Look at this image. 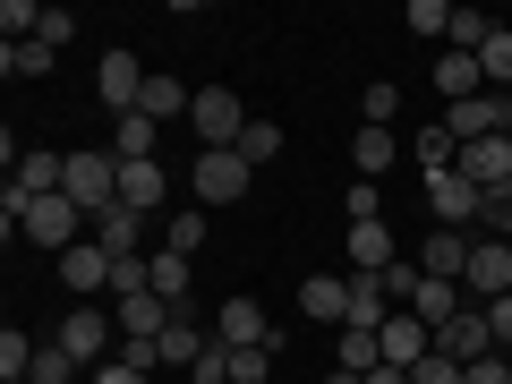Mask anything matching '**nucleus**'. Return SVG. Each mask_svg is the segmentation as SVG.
Segmentation results:
<instances>
[{
  "label": "nucleus",
  "instance_id": "obj_1",
  "mask_svg": "<svg viewBox=\"0 0 512 384\" xmlns=\"http://www.w3.org/2000/svg\"><path fill=\"white\" fill-rule=\"evenodd\" d=\"M0 214H9V231H18V239H35V248H52V256H69L77 239L94 231L69 197H0Z\"/></svg>",
  "mask_w": 512,
  "mask_h": 384
},
{
  "label": "nucleus",
  "instance_id": "obj_2",
  "mask_svg": "<svg viewBox=\"0 0 512 384\" xmlns=\"http://www.w3.org/2000/svg\"><path fill=\"white\" fill-rule=\"evenodd\" d=\"M60 197L77 205V214H111V205H120V154H69V188H60Z\"/></svg>",
  "mask_w": 512,
  "mask_h": 384
},
{
  "label": "nucleus",
  "instance_id": "obj_3",
  "mask_svg": "<svg viewBox=\"0 0 512 384\" xmlns=\"http://www.w3.org/2000/svg\"><path fill=\"white\" fill-rule=\"evenodd\" d=\"M188 128L205 137V154H231L239 137H248V103H239V94H222V86H197V111H188Z\"/></svg>",
  "mask_w": 512,
  "mask_h": 384
},
{
  "label": "nucleus",
  "instance_id": "obj_4",
  "mask_svg": "<svg viewBox=\"0 0 512 384\" xmlns=\"http://www.w3.org/2000/svg\"><path fill=\"white\" fill-rule=\"evenodd\" d=\"M461 291H470V308L512 299V239H478L470 231V274H461Z\"/></svg>",
  "mask_w": 512,
  "mask_h": 384
},
{
  "label": "nucleus",
  "instance_id": "obj_5",
  "mask_svg": "<svg viewBox=\"0 0 512 384\" xmlns=\"http://www.w3.org/2000/svg\"><path fill=\"white\" fill-rule=\"evenodd\" d=\"M111 333H120V325H111L103 308H69V316H60V333H52V342H60V350H69V359H77V367L94 376V367H111Z\"/></svg>",
  "mask_w": 512,
  "mask_h": 384
},
{
  "label": "nucleus",
  "instance_id": "obj_6",
  "mask_svg": "<svg viewBox=\"0 0 512 384\" xmlns=\"http://www.w3.org/2000/svg\"><path fill=\"white\" fill-rule=\"evenodd\" d=\"M146 60H137V52H103V60H94V103H111V111H120V120H128V111H137V103H146Z\"/></svg>",
  "mask_w": 512,
  "mask_h": 384
},
{
  "label": "nucleus",
  "instance_id": "obj_7",
  "mask_svg": "<svg viewBox=\"0 0 512 384\" xmlns=\"http://www.w3.org/2000/svg\"><path fill=\"white\" fill-rule=\"evenodd\" d=\"M478 205H487V188L461 180V171H436V180H427V214H436V231H478Z\"/></svg>",
  "mask_w": 512,
  "mask_h": 384
},
{
  "label": "nucleus",
  "instance_id": "obj_8",
  "mask_svg": "<svg viewBox=\"0 0 512 384\" xmlns=\"http://www.w3.org/2000/svg\"><path fill=\"white\" fill-rule=\"evenodd\" d=\"M453 146H478V137H512V94H470V103L444 111Z\"/></svg>",
  "mask_w": 512,
  "mask_h": 384
},
{
  "label": "nucleus",
  "instance_id": "obj_9",
  "mask_svg": "<svg viewBox=\"0 0 512 384\" xmlns=\"http://www.w3.org/2000/svg\"><path fill=\"white\" fill-rule=\"evenodd\" d=\"M248 180H256V171H248V154H197V205H205V214H214V205H239V197H248Z\"/></svg>",
  "mask_w": 512,
  "mask_h": 384
},
{
  "label": "nucleus",
  "instance_id": "obj_10",
  "mask_svg": "<svg viewBox=\"0 0 512 384\" xmlns=\"http://www.w3.org/2000/svg\"><path fill=\"white\" fill-rule=\"evenodd\" d=\"M154 231H163V222H146V214H137V205H111V214H94V248H103V256H146V239Z\"/></svg>",
  "mask_w": 512,
  "mask_h": 384
},
{
  "label": "nucleus",
  "instance_id": "obj_11",
  "mask_svg": "<svg viewBox=\"0 0 512 384\" xmlns=\"http://www.w3.org/2000/svg\"><path fill=\"white\" fill-rule=\"evenodd\" d=\"M376 350H384V367H419L427 350H436V333H427L410 308H393V316L376 325Z\"/></svg>",
  "mask_w": 512,
  "mask_h": 384
},
{
  "label": "nucleus",
  "instance_id": "obj_12",
  "mask_svg": "<svg viewBox=\"0 0 512 384\" xmlns=\"http://www.w3.org/2000/svg\"><path fill=\"white\" fill-rule=\"evenodd\" d=\"M111 265H120V256H103L94 239H77V248L60 256V282H69L77 299H103V291H111Z\"/></svg>",
  "mask_w": 512,
  "mask_h": 384
},
{
  "label": "nucleus",
  "instance_id": "obj_13",
  "mask_svg": "<svg viewBox=\"0 0 512 384\" xmlns=\"http://www.w3.org/2000/svg\"><path fill=\"white\" fill-rule=\"evenodd\" d=\"M69 188V154H18V171H9V197H60Z\"/></svg>",
  "mask_w": 512,
  "mask_h": 384
},
{
  "label": "nucleus",
  "instance_id": "obj_14",
  "mask_svg": "<svg viewBox=\"0 0 512 384\" xmlns=\"http://www.w3.org/2000/svg\"><path fill=\"white\" fill-rule=\"evenodd\" d=\"M436 350H444V359H461V367H470V359H487V350H495V325H487V308H461L453 325L436 333Z\"/></svg>",
  "mask_w": 512,
  "mask_h": 384
},
{
  "label": "nucleus",
  "instance_id": "obj_15",
  "mask_svg": "<svg viewBox=\"0 0 512 384\" xmlns=\"http://www.w3.org/2000/svg\"><path fill=\"white\" fill-rule=\"evenodd\" d=\"M299 316H316V325H350V274H308V282H299Z\"/></svg>",
  "mask_w": 512,
  "mask_h": 384
},
{
  "label": "nucleus",
  "instance_id": "obj_16",
  "mask_svg": "<svg viewBox=\"0 0 512 384\" xmlns=\"http://www.w3.org/2000/svg\"><path fill=\"white\" fill-rule=\"evenodd\" d=\"M461 180H478V188H512V137H478V146H461Z\"/></svg>",
  "mask_w": 512,
  "mask_h": 384
},
{
  "label": "nucleus",
  "instance_id": "obj_17",
  "mask_svg": "<svg viewBox=\"0 0 512 384\" xmlns=\"http://www.w3.org/2000/svg\"><path fill=\"white\" fill-rule=\"evenodd\" d=\"M171 316H180V308H171V299H120V308H111V325H120V342H163V325H171Z\"/></svg>",
  "mask_w": 512,
  "mask_h": 384
},
{
  "label": "nucleus",
  "instance_id": "obj_18",
  "mask_svg": "<svg viewBox=\"0 0 512 384\" xmlns=\"http://www.w3.org/2000/svg\"><path fill=\"white\" fill-rule=\"evenodd\" d=\"M214 342H231V350H256V342H282V333L265 325V308H256V299H222V325H214Z\"/></svg>",
  "mask_w": 512,
  "mask_h": 384
},
{
  "label": "nucleus",
  "instance_id": "obj_19",
  "mask_svg": "<svg viewBox=\"0 0 512 384\" xmlns=\"http://www.w3.org/2000/svg\"><path fill=\"white\" fill-rule=\"evenodd\" d=\"M163 197H171V171L163 163H120V205H137V214H163Z\"/></svg>",
  "mask_w": 512,
  "mask_h": 384
},
{
  "label": "nucleus",
  "instance_id": "obj_20",
  "mask_svg": "<svg viewBox=\"0 0 512 384\" xmlns=\"http://www.w3.org/2000/svg\"><path fill=\"white\" fill-rule=\"evenodd\" d=\"M419 274L461 282V274H470V231H427V248H419Z\"/></svg>",
  "mask_w": 512,
  "mask_h": 384
},
{
  "label": "nucleus",
  "instance_id": "obj_21",
  "mask_svg": "<svg viewBox=\"0 0 512 384\" xmlns=\"http://www.w3.org/2000/svg\"><path fill=\"white\" fill-rule=\"evenodd\" d=\"M137 111H146L154 128H163V120H188V111H197V86H180L171 69H154V77H146V103H137Z\"/></svg>",
  "mask_w": 512,
  "mask_h": 384
},
{
  "label": "nucleus",
  "instance_id": "obj_22",
  "mask_svg": "<svg viewBox=\"0 0 512 384\" xmlns=\"http://www.w3.org/2000/svg\"><path fill=\"white\" fill-rule=\"evenodd\" d=\"M402 256H393V231L384 222H350V274H393Z\"/></svg>",
  "mask_w": 512,
  "mask_h": 384
},
{
  "label": "nucleus",
  "instance_id": "obj_23",
  "mask_svg": "<svg viewBox=\"0 0 512 384\" xmlns=\"http://www.w3.org/2000/svg\"><path fill=\"white\" fill-rule=\"evenodd\" d=\"M436 94H444V111L470 103V94H487V77H478V52H436Z\"/></svg>",
  "mask_w": 512,
  "mask_h": 384
},
{
  "label": "nucleus",
  "instance_id": "obj_24",
  "mask_svg": "<svg viewBox=\"0 0 512 384\" xmlns=\"http://www.w3.org/2000/svg\"><path fill=\"white\" fill-rule=\"evenodd\" d=\"M154 350H163V367H197L205 350H214V333H205L197 316L180 308V316H171V325H163V342H154Z\"/></svg>",
  "mask_w": 512,
  "mask_h": 384
},
{
  "label": "nucleus",
  "instance_id": "obj_25",
  "mask_svg": "<svg viewBox=\"0 0 512 384\" xmlns=\"http://www.w3.org/2000/svg\"><path fill=\"white\" fill-rule=\"evenodd\" d=\"M188 265H197V256H171V248H146V274H154V299H171V308H188Z\"/></svg>",
  "mask_w": 512,
  "mask_h": 384
},
{
  "label": "nucleus",
  "instance_id": "obj_26",
  "mask_svg": "<svg viewBox=\"0 0 512 384\" xmlns=\"http://www.w3.org/2000/svg\"><path fill=\"white\" fill-rule=\"evenodd\" d=\"M154 137H163V128H154L146 111H128V120L111 128V154H120V163H163V154H154Z\"/></svg>",
  "mask_w": 512,
  "mask_h": 384
},
{
  "label": "nucleus",
  "instance_id": "obj_27",
  "mask_svg": "<svg viewBox=\"0 0 512 384\" xmlns=\"http://www.w3.org/2000/svg\"><path fill=\"white\" fill-rule=\"evenodd\" d=\"M154 248H171V256H197V248H205V205H180V214H163Z\"/></svg>",
  "mask_w": 512,
  "mask_h": 384
},
{
  "label": "nucleus",
  "instance_id": "obj_28",
  "mask_svg": "<svg viewBox=\"0 0 512 384\" xmlns=\"http://www.w3.org/2000/svg\"><path fill=\"white\" fill-rule=\"evenodd\" d=\"M393 154H402V137H393V128H359V137H350V163H359V180L393 171Z\"/></svg>",
  "mask_w": 512,
  "mask_h": 384
},
{
  "label": "nucleus",
  "instance_id": "obj_29",
  "mask_svg": "<svg viewBox=\"0 0 512 384\" xmlns=\"http://www.w3.org/2000/svg\"><path fill=\"white\" fill-rule=\"evenodd\" d=\"M410 163H419L427 180H436V171H453V163H461V146H453V128H444V120H436V128H419V137H410Z\"/></svg>",
  "mask_w": 512,
  "mask_h": 384
},
{
  "label": "nucleus",
  "instance_id": "obj_30",
  "mask_svg": "<svg viewBox=\"0 0 512 384\" xmlns=\"http://www.w3.org/2000/svg\"><path fill=\"white\" fill-rule=\"evenodd\" d=\"M333 367H350V376H376V367H384V350H376V333H359V325H342V342H333Z\"/></svg>",
  "mask_w": 512,
  "mask_h": 384
},
{
  "label": "nucleus",
  "instance_id": "obj_31",
  "mask_svg": "<svg viewBox=\"0 0 512 384\" xmlns=\"http://www.w3.org/2000/svg\"><path fill=\"white\" fill-rule=\"evenodd\" d=\"M478 77H487V94H512V26H495L487 52H478Z\"/></svg>",
  "mask_w": 512,
  "mask_h": 384
},
{
  "label": "nucleus",
  "instance_id": "obj_32",
  "mask_svg": "<svg viewBox=\"0 0 512 384\" xmlns=\"http://www.w3.org/2000/svg\"><path fill=\"white\" fill-rule=\"evenodd\" d=\"M487 35H495L487 9H453V26H444V52H487Z\"/></svg>",
  "mask_w": 512,
  "mask_h": 384
},
{
  "label": "nucleus",
  "instance_id": "obj_33",
  "mask_svg": "<svg viewBox=\"0 0 512 384\" xmlns=\"http://www.w3.org/2000/svg\"><path fill=\"white\" fill-rule=\"evenodd\" d=\"M222 359H231V384H265V376H274V359H282V342H256V350L222 342Z\"/></svg>",
  "mask_w": 512,
  "mask_h": 384
},
{
  "label": "nucleus",
  "instance_id": "obj_34",
  "mask_svg": "<svg viewBox=\"0 0 512 384\" xmlns=\"http://www.w3.org/2000/svg\"><path fill=\"white\" fill-rule=\"evenodd\" d=\"M26 384H86V376H77V359H69L60 342H35V367H26Z\"/></svg>",
  "mask_w": 512,
  "mask_h": 384
},
{
  "label": "nucleus",
  "instance_id": "obj_35",
  "mask_svg": "<svg viewBox=\"0 0 512 384\" xmlns=\"http://www.w3.org/2000/svg\"><path fill=\"white\" fill-rule=\"evenodd\" d=\"M52 43H0V69H9V77H52Z\"/></svg>",
  "mask_w": 512,
  "mask_h": 384
},
{
  "label": "nucleus",
  "instance_id": "obj_36",
  "mask_svg": "<svg viewBox=\"0 0 512 384\" xmlns=\"http://www.w3.org/2000/svg\"><path fill=\"white\" fill-rule=\"evenodd\" d=\"M402 26H410L419 43H444V26H453V9H444V0H410V9H402Z\"/></svg>",
  "mask_w": 512,
  "mask_h": 384
},
{
  "label": "nucleus",
  "instance_id": "obj_37",
  "mask_svg": "<svg viewBox=\"0 0 512 384\" xmlns=\"http://www.w3.org/2000/svg\"><path fill=\"white\" fill-rule=\"evenodd\" d=\"M402 120V86H367L359 94V128H393Z\"/></svg>",
  "mask_w": 512,
  "mask_h": 384
},
{
  "label": "nucleus",
  "instance_id": "obj_38",
  "mask_svg": "<svg viewBox=\"0 0 512 384\" xmlns=\"http://www.w3.org/2000/svg\"><path fill=\"white\" fill-rule=\"evenodd\" d=\"M26 367H35V342L9 325V333H0V384H26Z\"/></svg>",
  "mask_w": 512,
  "mask_h": 384
},
{
  "label": "nucleus",
  "instance_id": "obj_39",
  "mask_svg": "<svg viewBox=\"0 0 512 384\" xmlns=\"http://www.w3.org/2000/svg\"><path fill=\"white\" fill-rule=\"evenodd\" d=\"M478 239H512V188H487V205H478Z\"/></svg>",
  "mask_w": 512,
  "mask_h": 384
},
{
  "label": "nucleus",
  "instance_id": "obj_40",
  "mask_svg": "<svg viewBox=\"0 0 512 384\" xmlns=\"http://www.w3.org/2000/svg\"><path fill=\"white\" fill-rule=\"evenodd\" d=\"M239 154H248V171H256V163H274V154H282V128H274V120H248Z\"/></svg>",
  "mask_w": 512,
  "mask_h": 384
},
{
  "label": "nucleus",
  "instance_id": "obj_41",
  "mask_svg": "<svg viewBox=\"0 0 512 384\" xmlns=\"http://www.w3.org/2000/svg\"><path fill=\"white\" fill-rule=\"evenodd\" d=\"M410 384H461V359H444V350H427V359L410 367Z\"/></svg>",
  "mask_w": 512,
  "mask_h": 384
},
{
  "label": "nucleus",
  "instance_id": "obj_42",
  "mask_svg": "<svg viewBox=\"0 0 512 384\" xmlns=\"http://www.w3.org/2000/svg\"><path fill=\"white\" fill-rule=\"evenodd\" d=\"M35 43H52V52H69V43H77V18H69V9H43V35Z\"/></svg>",
  "mask_w": 512,
  "mask_h": 384
},
{
  "label": "nucleus",
  "instance_id": "obj_43",
  "mask_svg": "<svg viewBox=\"0 0 512 384\" xmlns=\"http://www.w3.org/2000/svg\"><path fill=\"white\" fill-rule=\"evenodd\" d=\"M350 222H384V197H376V180H350Z\"/></svg>",
  "mask_w": 512,
  "mask_h": 384
},
{
  "label": "nucleus",
  "instance_id": "obj_44",
  "mask_svg": "<svg viewBox=\"0 0 512 384\" xmlns=\"http://www.w3.org/2000/svg\"><path fill=\"white\" fill-rule=\"evenodd\" d=\"M461 384H512V367H504V350H487V359H470V367H461Z\"/></svg>",
  "mask_w": 512,
  "mask_h": 384
},
{
  "label": "nucleus",
  "instance_id": "obj_45",
  "mask_svg": "<svg viewBox=\"0 0 512 384\" xmlns=\"http://www.w3.org/2000/svg\"><path fill=\"white\" fill-rule=\"evenodd\" d=\"M86 384H154V376H146V367H120V359H111V367H94Z\"/></svg>",
  "mask_w": 512,
  "mask_h": 384
},
{
  "label": "nucleus",
  "instance_id": "obj_46",
  "mask_svg": "<svg viewBox=\"0 0 512 384\" xmlns=\"http://www.w3.org/2000/svg\"><path fill=\"white\" fill-rule=\"evenodd\" d=\"M487 325H495V350H512V299H495V308H487Z\"/></svg>",
  "mask_w": 512,
  "mask_h": 384
},
{
  "label": "nucleus",
  "instance_id": "obj_47",
  "mask_svg": "<svg viewBox=\"0 0 512 384\" xmlns=\"http://www.w3.org/2000/svg\"><path fill=\"white\" fill-rule=\"evenodd\" d=\"M367 384H410V367H376V376H367Z\"/></svg>",
  "mask_w": 512,
  "mask_h": 384
},
{
  "label": "nucleus",
  "instance_id": "obj_48",
  "mask_svg": "<svg viewBox=\"0 0 512 384\" xmlns=\"http://www.w3.org/2000/svg\"><path fill=\"white\" fill-rule=\"evenodd\" d=\"M325 384H367V376H350V367H333V376H325Z\"/></svg>",
  "mask_w": 512,
  "mask_h": 384
}]
</instances>
